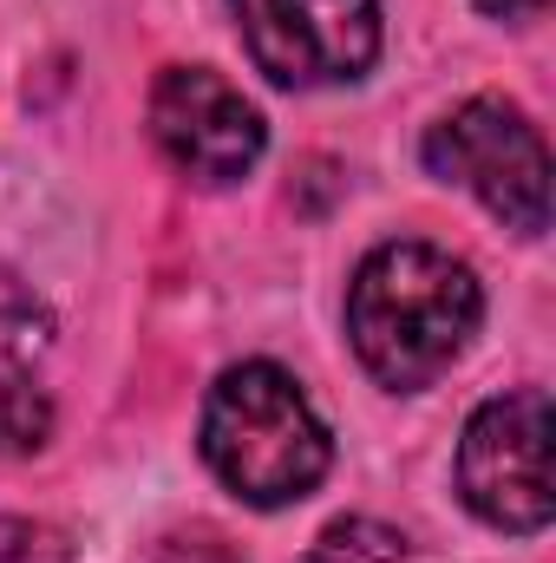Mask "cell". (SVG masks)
<instances>
[{
	"label": "cell",
	"instance_id": "1",
	"mask_svg": "<svg viewBox=\"0 0 556 563\" xmlns=\"http://www.w3.org/2000/svg\"><path fill=\"white\" fill-rule=\"evenodd\" d=\"M478 314H485L478 276L432 243H380L347 288L354 354L393 394L432 387L471 347Z\"/></svg>",
	"mask_w": 556,
	"mask_h": 563
},
{
	"label": "cell",
	"instance_id": "12",
	"mask_svg": "<svg viewBox=\"0 0 556 563\" xmlns=\"http://www.w3.org/2000/svg\"><path fill=\"white\" fill-rule=\"evenodd\" d=\"M491 20H537V13H551V0H478Z\"/></svg>",
	"mask_w": 556,
	"mask_h": 563
},
{
	"label": "cell",
	"instance_id": "8",
	"mask_svg": "<svg viewBox=\"0 0 556 563\" xmlns=\"http://www.w3.org/2000/svg\"><path fill=\"white\" fill-rule=\"evenodd\" d=\"M53 439V400L26 374H0V459H26Z\"/></svg>",
	"mask_w": 556,
	"mask_h": 563
},
{
	"label": "cell",
	"instance_id": "2",
	"mask_svg": "<svg viewBox=\"0 0 556 563\" xmlns=\"http://www.w3.org/2000/svg\"><path fill=\"white\" fill-rule=\"evenodd\" d=\"M203 459L243 505L276 511L327 478L334 445L294 374L276 361H243L203 400Z\"/></svg>",
	"mask_w": 556,
	"mask_h": 563
},
{
	"label": "cell",
	"instance_id": "3",
	"mask_svg": "<svg viewBox=\"0 0 556 563\" xmlns=\"http://www.w3.org/2000/svg\"><path fill=\"white\" fill-rule=\"evenodd\" d=\"M425 170L471 190L518 236H544L551 223V151L511 99H465L452 119H438L425 132Z\"/></svg>",
	"mask_w": 556,
	"mask_h": 563
},
{
	"label": "cell",
	"instance_id": "9",
	"mask_svg": "<svg viewBox=\"0 0 556 563\" xmlns=\"http://www.w3.org/2000/svg\"><path fill=\"white\" fill-rule=\"evenodd\" d=\"M308 563H407V538L374 525V518H347L321 538V551Z\"/></svg>",
	"mask_w": 556,
	"mask_h": 563
},
{
	"label": "cell",
	"instance_id": "10",
	"mask_svg": "<svg viewBox=\"0 0 556 563\" xmlns=\"http://www.w3.org/2000/svg\"><path fill=\"white\" fill-rule=\"evenodd\" d=\"M73 544L40 518H0V563H66Z\"/></svg>",
	"mask_w": 556,
	"mask_h": 563
},
{
	"label": "cell",
	"instance_id": "5",
	"mask_svg": "<svg viewBox=\"0 0 556 563\" xmlns=\"http://www.w3.org/2000/svg\"><path fill=\"white\" fill-rule=\"evenodd\" d=\"M249 59L276 86H347L380 59L374 0H230Z\"/></svg>",
	"mask_w": 556,
	"mask_h": 563
},
{
	"label": "cell",
	"instance_id": "4",
	"mask_svg": "<svg viewBox=\"0 0 556 563\" xmlns=\"http://www.w3.org/2000/svg\"><path fill=\"white\" fill-rule=\"evenodd\" d=\"M458 492L465 505L498 525V531H544L556 511L551 492V394L544 387H518L504 400H485L465 445H458Z\"/></svg>",
	"mask_w": 556,
	"mask_h": 563
},
{
	"label": "cell",
	"instance_id": "6",
	"mask_svg": "<svg viewBox=\"0 0 556 563\" xmlns=\"http://www.w3.org/2000/svg\"><path fill=\"white\" fill-rule=\"evenodd\" d=\"M151 139L157 151L197 177V184H236L263 144H269V125L263 112L210 66H170L157 86H151Z\"/></svg>",
	"mask_w": 556,
	"mask_h": 563
},
{
	"label": "cell",
	"instance_id": "7",
	"mask_svg": "<svg viewBox=\"0 0 556 563\" xmlns=\"http://www.w3.org/2000/svg\"><path fill=\"white\" fill-rule=\"evenodd\" d=\"M53 341V314L33 295V282H20L0 263V374H20L40 347Z\"/></svg>",
	"mask_w": 556,
	"mask_h": 563
},
{
	"label": "cell",
	"instance_id": "11",
	"mask_svg": "<svg viewBox=\"0 0 556 563\" xmlns=\"http://www.w3.org/2000/svg\"><path fill=\"white\" fill-rule=\"evenodd\" d=\"M157 563H243V558H236V551H230L216 531H190V538L177 531V538H164Z\"/></svg>",
	"mask_w": 556,
	"mask_h": 563
}]
</instances>
